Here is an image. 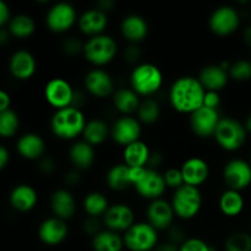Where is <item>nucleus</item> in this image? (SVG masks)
<instances>
[{
  "label": "nucleus",
  "mask_w": 251,
  "mask_h": 251,
  "mask_svg": "<svg viewBox=\"0 0 251 251\" xmlns=\"http://www.w3.org/2000/svg\"><path fill=\"white\" fill-rule=\"evenodd\" d=\"M206 90L199 78L183 76L173 82L169 90V102L179 113L193 114L203 105Z\"/></svg>",
  "instance_id": "f257e3e1"
},
{
  "label": "nucleus",
  "mask_w": 251,
  "mask_h": 251,
  "mask_svg": "<svg viewBox=\"0 0 251 251\" xmlns=\"http://www.w3.org/2000/svg\"><path fill=\"white\" fill-rule=\"evenodd\" d=\"M86 118L80 108L70 105L68 108L58 109L50 120L53 134L61 140H73L82 135L86 126Z\"/></svg>",
  "instance_id": "f03ea898"
},
{
  "label": "nucleus",
  "mask_w": 251,
  "mask_h": 251,
  "mask_svg": "<svg viewBox=\"0 0 251 251\" xmlns=\"http://www.w3.org/2000/svg\"><path fill=\"white\" fill-rule=\"evenodd\" d=\"M131 88L139 96L150 97L158 92L163 83V75L158 66L151 63H142L135 66L130 75Z\"/></svg>",
  "instance_id": "7ed1b4c3"
},
{
  "label": "nucleus",
  "mask_w": 251,
  "mask_h": 251,
  "mask_svg": "<svg viewBox=\"0 0 251 251\" xmlns=\"http://www.w3.org/2000/svg\"><path fill=\"white\" fill-rule=\"evenodd\" d=\"M248 132L244 124L230 117L221 118L215 132V139L223 150L229 152L238 151L247 142Z\"/></svg>",
  "instance_id": "20e7f679"
},
{
  "label": "nucleus",
  "mask_w": 251,
  "mask_h": 251,
  "mask_svg": "<svg viewBox=\"0 0 251 251\" xmlns=\"http://www.w3.org/2000/svg\"><path fill=\"white\" fill-rule=\"evenodd\" d=\"M171 203L176 217L181 220H191L201 210L202 195L199 188L184 184L183 186L174 190Z\"/></svg>",
  "instance_id": "39448f33"
},
{
  "label": "nucleus",
  "mask_w": 251,
  "mask_h": 251,
  "mask_svg": "<svg viewBox=\"0 0 251 251\" xmlns=\"http://www.w3.org/2000/svg\"><path fill=\"white\" fill-rule=\"evenodd\" d=\"M118 51V44L113 37L108 34L91 37L83 44V55L96 66H103L109 64L115 58Z\"/></svg>",
  "instance_id": "423d86ee"
},
{
  "label": "nucleus",
  "mask_w": 251,
  "mask_h": 251,
  "mask_svg": "<svg viewBox=\"0 0 251 251\" xmlns=\"http://www.w3.org/2000/svg\"><path fill=\"white\" fill-rule=\"evenodd\" d=\"M123 239L130 251H151L158 244V230L149 222H135L124 233Z\"/></svg>",
  "instance_id": "0eeeda50"
},
{
  "label": "nucleus",
  "mask_w": 251,
  "mask_h": 251,
  "mask_svg": "<svg viewBox=\"0 0 251 251\" xmlns=\"http://www.w3.org/2000/svg\"><path fill=\"white\" fill-rule=\"evenodd\" d=\"M223 179L228 189L242 191L251 185V164L244 159H230L223 168Z\"/></svg>",
  "instance_id": "6e6552de"
},
{
  "label": "nucleus",
  "mask_w": 251,
  "mask_h": 251,
  "mask_svg": "<svg viewBox=\"0 0 251 251\" xmlns=\"http://www.w3.org/2000/svg\"><path fill=\"white\" fill-rule=\"evenodd\" d=\"M240 25V16L234 7L223 5L211 14L208 20L210 29L217 36H229L234 33Z\"/></svg>",
  "instance_id": "1a4fd4ad"
},
{
  "label": "nucleus",
  "mask_w": 251,
  "mask_h": 251,
  "mask_svg": "<svg viewBox=\"0 0 251 251\" xmlns=\"http://www.w3.org/2000/svg\"><path fill=\"white\" fill-rule=\"evenodd\" d=\"M44 97L56 110L63 109L73 105L75 91L70 82L61 77H54L47 82L44 87Z\"/></svg>",
  "instance_id": "9d476101"
},
{
  "label": "nucleus",
  "mask_w": 251,
  "mask_h": 251,
  "mask_svg": "<svg viewBox=\"0 0 251 251\" xmlns=\"http://www.w3.org/2000/svg\"><path fill=\"white\" fill-rule=\"evenodd\" d=\"M77 21L75 7L69 2H58L49 9L46 22L48 28L55 33H64Z\"/></svg>",
  "instance_id": "9b49d317"
},
{
  "label": "nucleus",
  "mask_w": 251,
  "mask_h": 251,
  "mask_svg": "<svg viewBox=\"0 0 251 251\" xmlns=\"http://www.w3.org/2000/svg\"><path fill=\"white\" fill-rule=\"evenodd\" d=\"M141 131L142 127L140 120L131 115H124L119 118L110 127V135L113 140L124 147L132 142L139 141Z\"/></svg>",
  "instance_id": "f8f14e48"
},
{
  "label": "nucleus",
  "mask_w": 251,
  "mask_h": 251,
  "mask_svg": "<svg viewBox=\"0 0 251 251\" xmlns=\"http://www.w3.org/2000/svg\"><path fill=\"white\" fill-rule=\"evenodd\" d=\"M221 117L218 109L202 107L190 114V127L198 136L211 137L215 136Z\"/></svg>",
  "instance_id": "ddd939ff"
},
{
  "label": "nucleus",
  "mask_w": 251,
  "mask_h": 251,
  "mask_svg": "<svg viewBox=\"0 0 251 251\" xmlns=\"http://www.w3.org/2000/svg\"><path fill=\"white\" fill-rule=\"evenodd\" d=\"M103 223L113 232H126L135 223L134 211L126 203L110 205L103 216Z\"/></svg>",
  "instance_id": "4468645a"
},
{
  "label": "nucleus",
  "mask_w": 251,
  "mask_h": 251,
  "mask_svg": "<svg viewBox=\"0 0 251 251\" xmlns=\"http://www.w3.org/2000/svg\"><path fill=\"white\" fill-rule=\"evenodd\" d=\"M174 217L176 213L173 206L163 199L151 201L147 207V222L156 230L169 229L173 226Z\"/></svg>",
  "instance_id": "2eb2a0df"
},
{
  "label": "nucleus",
  "mask_w": 251,
  "mask_h": 251,
  "mask_svg": "<svg viewBox=\"0 0 251 251\" xmlns=\"http://www.w3.org/2000/svg\"><path fill=\"white\" fill-rule=\"evenodd\" d=\"M139 195L142 198L149 199V200L153 201L157 199H161L166 191V181H164L163 174L159 173L156 169L146 168L144 176L141 180L134 186Z\"/></svg>",
  "instance_id": "dca6fc26"
},
{
  "label": "nucleus",
  "mask_w": 251,
  "mask_h": 251,
  "mask_svg": "<svg viewBox=\"0 0 251 251\" xmlns=\"http://www.w3.org/2000/svg\"><path fill=\"white\" fill-rule=\"evenodd\" d=\"M85 87L97 98H105L114 92V81L103 69H92L85 76Z\"/></svg>",
  "instance_id": "f3484780"
},
{
  "label": "nucleus",
  "mask_w": 251,
  "mask_h": 251,
  "mask_svg": "<svg viewBox=\"0 0 251 251\" xmlns=\"http://www.w3.org/2000/svg\"><path fill=\"white\" fill-rule=\"evenodd\" d=\"M69 233L68 225L64 220L58 217L47 218L41 223L38 229V237L44 244L55 247L66 239Z\"/></svg>",
  "instance_id": "a211bd4d"
},
{
  "label": "nucleus",
  "mask_w": 251,
  "mask_h": 251,
  "mask_svg": "<svg viewBox=\"0 0 251 251\" xmlns=\"http://www.w3.org/2000/svg\"><path fill=\"white\" fill-rule=\"evenodd\" d=\"M180 171L183 174L184 184L196 188L205 183L210 176V167L207 162L200 157H191L186 159L180 167Z\"/></svg>",
  "instance_id": "6ab92c4d"
},
{
  "label": "nucleus",
  "mask_w": 251,
  "mask_h": 251,
  "mask_svg": "<svg viewBox=\"0 0 251 251\" xmlns=\"http://www.w3.org/2000/svg\"><path fill=\"white\" fill-rule=\"evenodd\" d=\"M108 26L107 12L102 11L98 7L86 10L78 17V28L86 36L95 37L104 33V29Z\"/></svg>",
  "instance_id": "aec40b11"
},
{
  "label": "nucleus",
  "mask_w": 251,
  "mask_h": 251,
  "mask_svg": "<svg viewBox=\"0 0 251 251\" xmlns=\"http://www.w3.org/2000/svg\"><path fill=\"white\" fill-rule=\"evenodd\" d=\"M36 59L28 50H17L10 59V73L17 80H27L36 73Z\"/></svg>",
  "instance_id": "412c9836"
},
{
  "label": "nucleus",
  "mask_w": 251,
  "mask_h": 251,
  "mask_svg": "<svg viewBox=\"0 0 251 251\" xmlns=\"http://www.w3.org/2000/svg\"><path fill=\"white\" fill-rule=\"evenodd\" d=\"M50 207L54 216L60 220H70L76 212V200L73 194L66 189H59L50 198Z\"/></svg>",
  "instance_id": "4be33fe9"
},
{
  "label": "nucleus",
  "mask_w": 251,
  "mask_h": 251,
  "mask_svg": "<svg viewBox=\"0 0 251 251\" xmlns=\"http://www.w3.org/2000/svg\"><path fill=\"white\" fill-rule=\"evenodd\" d=\"M199 81L206 91L220 92L222 88L227 86L229 75H228V71L221 65H207L201 69Z\"/></svg>",
  "instance_id": "5701e85b"
},
{
  "label": "nucleus",
  "mask_w": 251,
  "mask_h": 251,
  "mask_svg": "<svg viewBox=\"0 0 251 251\" xmlns=\"http://www.w3.org/2000/svg\"><path fill=\"white\" fill-rule=\"evenodd\" d=\"M122 34L131 43L144 41L149 34V25L142 16L136 14L127 15L122 21Z\"/></svg>",
  "instance_id": "b1692460"
},
{
  "label": "nucleus",
  "mask_w": 251,
  "mask_h": 251,
  "mask_svg": "<svg viewBox=\"0 0 251 251\" xmlns=\"http://www.w3.org/2000/svg\"><path fill=\"white\" fill-rule=\"evenodd\" d=\"M17 151L26 159H41L46 151V142L34 132L22 135L17 141Z\"/></svg>",
  "instance_id": "393cba45"
},
{
  "label": "nucleus",
  "mask_w": 251,
  "mask_h": 251,
  "mask_svg": "<svg viewBox=\"0 0 251 251\" xmlns=\"http://www.w3.org/2000/svg\"><path fill=\"white\" fill-rule=\"evenodd\" d=\"M150 156H151V151L149 146L141 140L125 146L124 152H123L124 163L131 168H136V167L147 168Z\"/></svg>",
  "instance_id": "a878e982"
},
{
  "label": "nucleus",
  "mask_w": 251,
  "mask_h": 251,
  "mask_svg": "<svg viewBox=\"0 0 251 251\" xmlns=\"http://www.w3.org/2000/svg\"><path fill=\"white\" fill-rule=\"evenodd\" d=\"M37 199L38 196L32 186L27 185V184H21L11 191L10 202L15 210L20 211V212H27L36 206Z\"/></svg>",
  "instance_id": "bb28decb"
},
{
  "label": "nucleus",
  "mask_w": 251,
  "mask_h": 251,
  "mask_svg": "<svg viewBox=\"0 0 251 251\" xmlns=\"http://www.w3.org/2000/svg\"><path fill=\"white\" fill-rule=\"evenodd\" d=\"M70 161L74 166L77 169H88L92 167L93 162H95L96 153L93 146L87 144L86 141H77L71 146L70 152Z\"/></svg>",
  "instance_id": "cd10ccee"
},
{
  "label": "nucleus",
  "mask_w": 251,
  "mask_h": 251,
  "mask_svg": "<svg viewBox=\"0 0 251 251\" xmlns=\"http://www.w3.org/2000/svg\"><path fill=\"white\" fill-rule=\"evenodd\" d=\"M113 103L120 113L130 115L137 112L141 100L140 96L132 88H119L113 95Z\"/></svg>",
  "instance_id": "c85d7f7f"
},
{
  "label": "nucleus",
  "mask_w": 251,
  "mask_h": 251,
  "mask_svg": "<svg viewBox=\"0 0 251 251\" xmlns=\"http://www.w3.org/2000/svg\"><path fill=\"white\" fill-rule=\"evenodd\" d=\"M110 129L107 123L100 119H92L86 123L82 136L83 141L90 144L91 146H98V145H102L108 139Z\"/></svg>",
  "instance_id": "c756f323"
},
{
  "label": "nucleus",
  "mask_w": 251,
  "mask_h": 251,
  "mask_svg": "<svg viewBox=\"0 0 251 251\" xmlns=\"http://www.w3.org/2000/svg\"><path fill=\"white\" fill-rule=\"evenodd\" d=\"M124 247L123 237L109 229L102 230L92 239V248L95 251H122Z\"/></svg>",
  "instance_id": "7c9ffc66"
},
{
  "label": "nucleus",
  "mask_w": 251,
  "mask_h": 251,
  "mask_svg": "<svg viewBox=\"0 0 251 251\" xmlns=\"http://www.w3.org/2000/svg\"><path fill=\"white\" fill-rule=\"evenodd\" d=\"M105 180L112 190H126L130 186H132L130 181V167H127L125 163L115 164L108 171Z\"/></svg>",
  "instance_id": "2f4dec72"
},
{
  "label": "nucleus",
  "mask_w": 251,
  "mask_h": 251,
  "mask_svg": "<svg viewBox=\"0 0 251 251\" xmlns=\"http://www.w3.org/2000/svg\"><path fill=\"white\" fill-rule=\"evenodd\" d=\"M220 210L227 217H237L244 208V199L240 191L226 190L220 198Z\"/></svg>",
  "instance_id": "473e14b6"
},
{
  "label": "nucleus",
  "mask_w": 251,
  "mask_h": 251,
  "mask_svg": "<svg viewBox=\"0 0 251 251\" xmlns=\"http://www.w3.org/2000/svg\"><path fill=\"white\" fill-rule=\"evenodd\" d=\"M108 208H109V202L102 193L93 191L86 195L83 200V210L90 217L98 218L100 216H104Z\"/></svg>",
  "instance_id": "72a5a7b5"
},
{
  "label": "nucleus",
  "mask_w": 251,
  "mask_h": 251,
  "mask_svg": "<svg viewBox=\"0 0 251 251\" xmlns=\"http://www.w3.org/2000/svg\"><path fill=\"white\" fill-rule=\"evenodd\" d=\"M36 25L33 19L28 15H17L11 19L9 25L10 33L14 34L17 38H27L34 32Z\"/></svg>",
  "instance_id": "f704fd0d"
},
{
  "label": "nucleus",
  "mask_w": 251,
  "mask_h": 251,
  "mask_svg": "<svg viewBox=\"0 0 251 251\" xmlns=\"http://www.w3.org/2000/svg\"><path fill=\"white\" fill-rule=\"evenodd\" d=\"M136 113L137 117H139L137 119L140 120V123L151 125L159 119L161 108H159V104L157 100H152V98H145L140 103L139 109H137Z\"/></svg>",
  "instance_id": "c9c22d12"
},
{
  "label": "nucleus",
  "mask_w": 251,
  "mask_h": 251,
  "mask_svg": "<svg viewBox=\"0 0 251 251\" xmlns=\"http://www.w3.org/2000/svg\"><path fill=\"white\" fill-rule=\"evenodd\" d=\"M226 251H251V234L248 232H234L226 239Z\"/></svg>",
  "instance_id": "e433bc0d"
},
{
  "label": "nucleus",
  "mask_w": 251,
  "mask_h": 251,
  "mask_svg": "<svg viewBox=\"0 0 251 251\" xmlns=\"http://www.w3.org/2000/svg\"><path fill=\"white\" fill-rule=\"evenodd\" d=\"M20 120L16 113L11 109L0 113V136L11 137L19 130Z\"/></svg>",
  "instance_id": "4c0bfd02"
},
{
  "label": "nucleus",
  "mask_w": 251,
  "mask_h": 251,
  "mask_svg": "<svg viewBox=\"0 0 251 251\" xmlns=\"http://www.w3.org/2000/svg\"><path fill=\"white\" fill-rule=\"evenodd\" d=\"M228 75L238 82L249 81L251 78V61L239 59V60H235L234 63H230Z\"/></svg>",
  "instance_id": "58836bf2"
},
{
  "label": "nucleus",
  "mask_w": 251,
  "mask_h": 251,
  "mask_svg": "<svg viewBox=\"0 0 251 251\" xmlns=\"http://www.w3.org/2000/svg\"><path fill=\"white\" fill-rule=\"evenodd\" d=\"M164 181H166L167 188H172L174 190L179 189L184 185V178L181 174L180 168H169L163 174Z\"/></svg>",
  "instance_id": "ea45409f"
},
{
  "label": "nucleus",
  "mask_w": 251,
  "mask_h": 251,
  "mask_svg": "<svg viewBox=\"0 0 251 251\" xmlns=\"http://www.w3.org/2000/svg\"><path fill=\"white\" fill-rule=\"evenodd\" d=\"M179 251H216L211 245L200 238H188L179 247Z\"/></svg>",
  "instance_id": "a19ab883"
},
{
  "label": "nucleus",
  "mask_w": 251,
  "mask_h": 251,
  "mask_svg": "<svg viewBox=\"0 0 251 251\" xmlns=\"http://www.w3.org/2000/svg\"><path fill=\"white\" fill-rule=\"evenodd\" d=\"M61 48H63L64 53H66L68 55H76L78 53H83V44L76 38L65 39Z\"/></svg>",
  "instance_id": "79ce46f5"
},
{
  "label": "nucleus",
  "mask_w": 251,
  "mask_h": 251,
  "mask_svg": "<svg viewBox=\"0 0 251 251\" xmlns=\"http://www.w3.org/2000/svg\"><path fill=\"white\" fill-rule=\"evenodd\" d=\"M168 230H169V242L173 243V244L180 247V245L186 240L185 230H184L181 227H179V226H172Z\"/></svg>",
  "instance_id": "37998d69"
},
{
  "label": "nucleus",
  "mask_w": 251,
  "mask_h": 251,
  "mask_svg": "<svg viewBox=\"0 0 251 251\" xmlns=\"http://www.w3.org/2000/svg\"><path fill=\"white\" fill-rule=\"evenodd\" d=\"M83 230H85V233H87V234L95 237L98 233L102 232V222H100L97 217H88L87 220L83 222Z\"/></svg>",
  "instance_id": "c03bdc74"
},
{
  "label": "nucleus",
  "mask_w": 251,
  "mask_h": 251,
  "mask_svg": "<svg viewBox=\"0 0 251 251\" xmlns=\"http://www.w3.org/2000/svg\"><path fill=\"white\" fill-rule=\"evenodd\" d=\"M221 104L220 93L215 91H206L205 98H203V105L211 109H218Z\"/></svg>",
  "instance_id": "a18cd8bd"
},
{
  "label": "nucleus",
  "mask_w": 251,
  "mask_h": 251,
  "mask_svg": "<svg viewBox=\"0 0 251 251\" xmlns=\"http://www.w3.org/2000/svg\"><path fill=\"white\" fill-rule=\"evenodd\" d=\"M38 168L42 173L50 174L53 173L54 169H55V163H54L53 159L49 158V157H44V158L39 159Z\"/></svg>",
  "instance_id": "49530a36"
},
{
  "label": "nucleus",
  "mask_w": 251,
  "mask_h": 251,
  "mask_svg": "<svg viewBox=\"0 0 251 251\" xmlns=\"http://www.w3.org/2000/svg\"><path fill=\"white\" fill-rule=\"evenodd\" d=\"M145 172H146V168H140V167L131 168V167H130V181H131L132 186H135L140 180H141Z\"/></svg>",
  "instance_id": "de8ad7c7"
},
{
  "label": "nucleus",
  "mask_w": 251,
  "mask_h": 251,
  "mask_svg": "<svg viewBox=\"0 0 251 251\" xmlns=\"http://www.w3.org/2000/svg\"><path fill=\"white\" fill-rule=\"evenodd\" d=\"M140 55H141V54H140V49L137 48L136 46H134V44L130 46L129 48L125 50V58H126V60L131 61V63L136 61L137 59L140 58Z\"/></svg>",
  "instance_id": "09e8293b"
},
{
  "label": "nucleus",
  "mask_w": 251,
  "mask_h": 251,
  "mask_svg": "<svg viewBox=\"0 0 251 251\" xmlns=\"http://www.w3.org/2000/svg\"><path fill=\"white\" fill-rule=\"evenodd\" d=\"M10 19V10L9 6L4 1L0 0V27L6 24Z\"/></svg>",
  "instance_id": "8fccbe9b"
},
{
  "label": "nucleus",
  "mask_w": 251,
  "mask_h": 251,
  "mask_svg": "<svg viewBox=\"0 0 251 251\" xmlns=\"http://www.w3.org/2000/svg\"><path fill=\"white\" fill-rule=\"evenodd\" d=\"M10 103H11V100H10L9 93L0 90V113L10 109Z\"/></svg>",
  "instance_id": "3c124183"
},
{
  "label": "nucleus",
  "mask_w": 251,
  "mask_h": 251,
  "mask_svg": "<svg viewBox=\"0 0 251 251\" xmlns=\"http://www.w3.org/2000/svg\"><path fill=\"white\" fill-rule=\"evenodd\" d=\"M162 163V156L158 152H151V156H150L149 163H147V168L150 169H156V167H158Z\"/></svg>",
  "instance_id": "603ef678"
},
{
  "label": "nucleus",
  "mask_w": 251,
  "mask_h": 251,
  "mask_svg": "<svg viewBox=\"0 0 251 251\" xmlns=\"http://www.w3.org/2000/svg\"><path fill=\"white\" fill-rule=\"evenodd\" d=\"M80 181V174H78L77 171H70L65 176V184L68 185L74 186Z\"/></svg>",
  "instance_id": "864d4df0"
},
{
  "label": "nucleus",
  "mask_w": 251,
  "mask_h": 251,
  "mask_svg": "<svg viewBox=\"0 0 251 251\" xmlns=\"http://www.w3.org/2000/svg\"><path fill=\"white\" fill-rule=\"evenodd\" d=\"M9 158H10L9 151H7L4 146L0 145V171L6 167L7 162H9Z\"/></svg>",
  "instance_id": "5fc2aeb1"
},
{
  "label": "nucleus",
  "mask_w": 251,
  "mask_h": 251,
  "mask_svg": "<svg viewBox=\"0 0 251 251\" xmlns=\"http://www.w3.org/2000/svg\"><path fill=\"white\" fill-rule=\"evenodd\" d=\"M156 251H179V247L178 245L173 244V243L167 242V243H163V244L158 245V247L156 248Z\"/></svg>",
  "instance_id": "6e6d98bb"
},
{
  "label": "nucleus",
  "mask_w": 251,
  "mask_h": 251,
  "mask_svg": "<svg viewBox=\"0 0 251 251\" xmlns=\"http://www.w3.org/2000/svg\"><path fill=\"white\" fill-rule=\"evenodd\" d=\"M113 6H114V2H113L112 0H103V1H100L97 4L98 9L102 10V11H104V12L109 11Z\"/></svg>",
  "instance_id": "4d7b16f0"
},
{
  "label": "nucleus",
  "mask_w": 251,
  "mask_h": 251,
  "mask_svg": "<svg viewBox=\"0 0 251 251\" xmlns=\"http://www.w3.org/2000/svg\"><path fill=\"white\" fill-rule=\"evenodd\" d=\"M243 38H244V42L247 46H249L251 48V25L245 27L244 32H243Z\"/></svg>",
  "instance_id": "13d9d810"
},
{
  "label": "nucleus",
  "mask_w": 251,
  "mask_h": 251,
  "mask_svg": "<svg viewBox=\"0 0 251 251\" xmlns=\"http://www.w3.org/2000/svg\"><path fill=\"white\" fill-rule=\"evenodd\" d=\"M9 42V32L4 28H0V44H6Z\"/></svg>",
  "instance_id": "bf43d9fd"
},
{
  "label": "nucleus",
  "mask_w": 251,
  "mask_h": 251,
  "mask_svg": "<svg viewBox=\"0 0 251 251\" xmlns=\"http://www.w3.org/2000/svg\"><path fill=\"white\" fill-rule=\"evenodd\" d=\"M244 126H245V130H247V132H249V134H251V113H250L249 115H248L247 119H245Z\"/></svg>",
  "instance_id": "052dcab7"
},
{
  "label": "nucleus",
  "mask_w": 251,
  "mask_h": 251,
  "mask_svg": "<svg viewBox=\"0 0 251 251\" xmlns=\"http://www.w3.org/2000/svg\"><path fill=\"white\" fill-rule=\"evenodd\" d=\"M250 164H251V153H250Z\"/></svg>",
  "instance_id": "680f3d73"
}]
</instances>
